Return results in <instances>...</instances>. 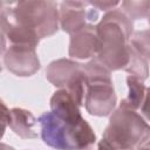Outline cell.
Listing matches in <instances>:
<instances>
[{"label":"cell","mask_w":150,"mask_h":150,"mask_svg":"<svg viewBox=\"0 0 150 150\" xmlns=\"http://www.w3.org/2000/svg\"><path fill=\"white\" fill-rule=\"evenodd\" d=\"M60 25V13L54 1L28 0L1 1V54L9 46L36 48L41 39L55 34Z\"/></svg>","instance_id":"6da1fadb"},{"label":"cell","mask_w":150,"mask_h":150,"mask_svg":"<svg viewBox=\"0 0 150 150\" xmlns=\"http://www.w3.org/2000/svg\"><path fill=\"white\" fill-rule=\"evenodd\" d=\"M98 48L96 59L110 71L124 69L130 57L134 23L120 8L104 13L96 23Z\"/></svg>","instance_id":"7a4b0ae2"},{"label":"cell","mask_w":150,"mask_h":150,"mask_svg":"<svg viewBox=\"0 0 150 150\" xmlns=\"http://www.w3.org/2000/svg\"><path fill=\"white\" fill-rule=\"evenodd\" d=\"M41 138L55 150H91L96 136L83 118H66L46 111L39 117Z\"/></svg>","instance_id":"3957f363"},{"label":"cell","mask_w":150,"mask_h":150,"mask_svg":"<svg viewBox=\"0 0 150 150\" xmlns=\"http://www.w3.org/2000/svg\"><path fill=\"white\" fill-rule=\"evenodd\" d=\"M150 139V124L136 110L118 105L97 144V150H137Z\"/></svg>","instance_id":"277c9868"},{"label":"cell","mask_w":150,"mask_h":150,"mask_svg":"<svg viewBox=\"0 0 150 150\" xmlns=\"http://www.w3.org/2000/svg\"><path fill=\"white\" fill-rule=\"evenodd\" d=\"M82 67L86 80L83 102L86 110L93 116H109L115 110L117 101L112 86L111 71L96 57Z\"/></svg>","instance_id":"5b68a950"},{"label":"cell","mask_w":150,"mask_h":150,"mask_svg":"<svg viewBox=\"0 0 150 150\" xmlns=\"http://www.w3.org/2000/svg\"><path fill=\"white\" fill-rule=\"evenodd\" d=\"M83 64L69 60L59 59L50 62L46 69V79L55 87L66 89L81 107L84 102L86 80Z\"/></svg>","instance_id":"8992f818"},{"label":"cell","mask_w":150,"mask_h":150,"mask_svg":"<svg viewBox=\"0 0 150 150\" xmlns=\"http://www.w3.org/2000/svg\"><path fill=\"white\" fill-rule=\"evenodd\" d=\"M59 13L61 29L70 35L98 21V9L90 1H62Z\"/></svg>","instance_id":"52a82bcc"},{"label":"cell","mask_w":150,"mask_h":150,"mask_svg":"<svg viewBox=\"0 0 150 150\" xmlns=\"http://www.w3.org/2000/svg\"><path fill=\"white\" fill-rule=\"evenodd\" d=\"M2 61L8 71L20 77L32 76L40 69L36 48L30 46H8L2 53Z\"/></svg>","instance_id":"ba28073f"},{"label":"cell","mask_w":150,"mask_h":150,"mask_svg":"<svg viewBox=\"0 0 150 150\" xmlns=\"http://www.w3.org/2000/svg\"><path fill=\"white\" fill-rule=\"evenodd\" d=\"M39 121L32 115L30 111L22 108L7 109L5 103H2V130L5 131L6 125L12 129V131L23 139L38 137V132L34 130Z\"/></svg>","instance_id":"9c48e42d"},{"label":"cell","mask_w":150,"mask_h":150,"mask_svg":"<svg viewBox=\"0 0 150 150\" xmlns=\"http://www.w3.org/2000/svg\"><path fill=\"white\" fill-rule=\"evenodd\" d=\"M98 48V39L96 34V25H88L81 30L70 35L68 54L73 59L88 60L96 56Z\"/></svg>","instance_id":"30bf717a"},{"label":"cell","mask_w":150,"mask_h":150,"mask_svg":"<svg viewBox=\"0 0 150 150\" xmlns=\"http://www.w3.org/2000/svg\"><path fill=\"white\" fill-rule=\"evenodd\" d=\"M127 84L129 88L128 96L121 101V105L127 107L132 110H138L142 108L143 102L145 100L146 95V88L143 83V81L134 77V76H128L127 77Z\"/></svg>","instance_id":"8fae6325"},{"label":"cell","mask_w":150,"mask_h":150,"mask_svg":"<svg viewBox=\"0 0 150 150\" xmlns=\"http://www.w3.org/2000/svg\"><path fill=\"white\" fill-rule=\"evenodd\" d=\"M148 60H145L143 56H141L136 50L130 49V57L127 67L124 70L130 74V76H134L141 81H144L149 76V64Z\"/></svg>","instance_id":"7c38bea8"},{"label":"cell","mask_w":150,"mask_h":150,"mask_svg":"<svg viewBox=\"0 0 150 150\" xmlns=\"http://www.w3.org/2000/svg\"><path fill=\"white\" fill-rule=\"evenodd\" d=\"M121 11L131 20L148 18L150 14V1H122Z\"/></svg>","instance_id":"4fadbf2b"},{"label":"cell","mask_w":150,"mask_h":150,"mask_svg":"<svg viewBox=\"0 0 150 150\" xmlns=\"http://www.w3.org/2000/svg\"><path fill=\"white\" fill-rule=\"evenodd\" d=\"M130 46L141 56L150 61V29L135 32L131 36Z\"/></svg>","instance_id":"5bb4252c"},{"label":"cell","mask_w":150,"mask_h":150,"mask_svg":"<svg viewBox=\"0 0 150 150\" xmlns=\"http://www.w3.org/2000/svg\"><path fill=\"white\" fill-rule=\"evenodd\" d=\"M90 4L95 8L104 11L105 13H108L112 9H116V7L121 5V1H90Z\"/></svg>","instance_id":"9a60e30c"},{"label":"cell","mask_w":150,"mask_h":150,"mask_svg":"<svg viewBox=\"0 0 150 150\" xmlns=\"http://www.w3.org/2000/svg\"><path fill=\"white\" fill-rule=\"evenodd\" d=\"M141 112H142V116L146 120V122H150V87L146 88V95H145L143 105L141 108Z\"/></svg>","instance_id":"2e32d148"},{"label":"cell","mask_w":150,"mask_h":150,"mask_svg":"<svg viewBox=\"0 0 150 150\" xmlns=\"http://www.w3.org/2000/svg\"><path fill=\"white\" fill-rule=\"evenodd\" d=\"M137 150H150V139L148 142H145L143 145H141Z\"/></svg>","instance_id":"e0dca14e"},{"label":"cell","mask_w":150,"mask_h":150,"mask_svg":"<svg viewBox=\"0 0 150 150\" xmlns=\"http://www.w3.org/2000/svg\"><path fill=\"white\" fill-rule=\"evenodd\" d=\"M1 150H14L13 148H11V146H8V145H6V144H1Z\"/></svg>","instance_id":"ac0fdd59"},{"label":"cell","mask_w":150,"mask_h":150,"mask_svg":"<svg viewBox=\"0 0 150 150\" xmlns=\"http://www.w3.org/2000/svg\"><path fill=\"white\" fill-rule=\"evenodd\" d=\"M148 19H149V25H150V14H149V16H148Z\"/></svg>","instance_id":"d6986e66"}]
</instances>
